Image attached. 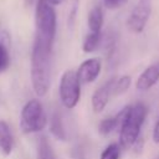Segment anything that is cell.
<instances>
[{
	"instance_id": "1",
	"label": "cell",
	"mask_w": 159,
	"mask_h": 159,
	"mask_svg": "<svg viewBox=\"0 0 159 159\" xmlns=\"http://www.w3.org/2000/svg\"><path fill=\"white\" fill-rule=\"evenodd\" d=\"M52 45L34 40L31 50V83L34 92L39 97H45L50 88L51 53Z\"/></svg>"
},
{
	"instance_id": "2",
	"label": "cell",
	"mask_w": 159,
	"mask_h": 159,
	"mask_svg": "<svg viewBox=\"0 0 159 159\" xmlns=\"http://www.w3.org/2000/svg\"><path fill=\"white\" fill-rule=\"evenodd\" d=\"M147 106L138 102L129 106L128 112L119 127V145L122 149H129L140 137V128L147 117Z\"/></svg>"
},
{
	"instance_id": "3",
	"label": "cell",
	"mask_w": 159,
	"mask_h": 159,
	"mask_svg": "<svg viewBox=\"0 0 159 159\" xmlns=\"http://www.w3.org/2000/svg\"><path fill=\"white\" fill-rule=\"evenodd\" d=\"M57 16L55 6L46 0H36L35 6V40L52 45L56 37Z\"/></svg>"
},
{
	"instance_id": "4",
	"label": "cell",
	"mask_w": 159,
	"mask_h": 159,
	"mask_svg": "<svg viewBox=\"0 0 159 159\" xmlns=\"http://www.w3.org/2000/svg\"><path fill=\"white\" fill-rule=\"evenodd\" d=\"M47 125V116L39 99L27 101L20 114V128L25 134L39 133Z\"/></svg>"
},
{
	"instance_id": "5",
	"label": "cell",
	"mask_w": 159,
	"mask_h": 159,
	"mask_svg": "<svg viewBox=\"0 0 159 159\" xmlns=\"http://www.w3.org/2000/svg\"><path fill=\"white\" fill-rule=\"evenodd\" d=\"M58 94L62 106L67 109L75 108L81 99V82L76 71L66 70L60 80Z\"/></svg>"
},
{
	"instance_id": "6",
	"label": "cell",
	"mask_w": 159,
	"mask_h": 159,
	"mask_svg": "<svg viewBox=\"0 0 159 159\" xmlns=\"http://www.w3.org/2000/svg\"><path fill=\"white\" fill-rule=\"evenodd\" d=\"M150 14H152V0H138L128 16L127 20L128 29L134 34H140L145 29Z\"/></svg>"
},
{
	"instance_id": "7",
	"label": "cell",
	"mask_w": 159,
	"mask_h": 159,
	"mask_svg": "<svg viewBox=\"0 0 159 159\" xmlns=\"http://www.w3.org/2000/svg\"><path fill=\"white\" fill-rule=\"evenodd\" d=\"M101 70H102V62L99 58L97 57H92V58H87L84 60L78 70L76 71L77 73V77L81 82V84H87V83H92L94 82L99 73H101Z\"/></svg>"
},
{
	"instance_id": "8",
	"label": "cell",
	"mask_w": 159,
	"mask_h": 159,
	"mask_svg": "<svg viewBox=\"0 0 159 159\" xmlns=\"http://www.w3.org/2000/svg\"><path fill=\"white\" fill-rule=\"evenodd\" d=\"M114 82H116V77H112L93 92L91 103H92V109L94 113H101L108 104L109 98L113 94Z\"/></svg>"
},
{
	"instance_id": "9",
	"label": "cell",
	"mask_w": 159,
	"mask_h": 159,
	"mask_svg": "<svg viewBox=\"0 0 159 159\" xmlns=\"http://www.w3.org/2000/svg\"><path fill=\"white\" fill-rule=\"evenodd\" d=\"M159 81V62L148 66L138 77L135 88L139 91H148Z\"/></svg>"
},
{
	"instance_id": "10",
	"label": "cell",
	"mask_w": 159,
	"mask_h": 159,
	"mask_svg": "<svg viewBox=\"0 0 159 159\" xmlns=\"http://www.w3.org/2000/svg\"><path fill=\"white\" fill-rule=\"evenodd\" d=\"M14 147L11 128L4 119H0V152L4 155H10Z\"/></svg>"
},
{
	"instance_id": "11",
	"label": "cell",
	"mask_w": 159,
	"mask_h": 159,
	"mask_svg": "<svg viewBox=\"0 0 159 159\" xmlns=\"http://www.w3.org/2000/svg\"><path fill=\"white\" fill-rule=\"evenodd\" d=\"M87 25H88V32H96L101 34L102 26H103V9L101 5H93L88 12L87 16Z\"/></svg>"
},
{
	"instance_id": "12",
	"label": "cell",
	"mask_w": 159,
	"mask_h": 159,
	"mask_svg": "<svg viewBox=\"0 0 159 159\" xmlns=\"http://www.w3.org/2000/svg\"><path fill=\"white\" fill-rule=\"evenodd\" d=\"M50 130L52 133V135L60 140H65L66 139V130L62 123V118L58 113H53L51 119H50Z\"/></svg>"
},
{
	"instance_id": "13",
	"label": "cell",
	"mask_w": 159,
	"mask_h": 159,
	"mask_svg": "<svg viewBox=\"0 0 159 159\" xmlns=\"http://www.w3.org/2000/svg\"><path fill=\"white\" fill-rule=\"evenodd\" d=\"M117 127H120V122H119V118L118 116H113V117H108V118H104L101 120L99 125H98V132L99 134L102 135H108L111 134Z\"/></svg>"
},
{
	"instance_id": "14",
	"label": "cell",
	"mask_w": 159,
	"mask_h": 159,
	"mask_svg": "<svg viewBox=\"0 0 159 159\" xmlns=\"http://www.w3.org/2000/svg\"><path fill=\"white\" fill-rule=\"evenodd\" d=\"M101 42V34H96V32H88L84 36L83 43H82V50L86 53L93 52L97 50V47L99 46Z\"/></svg>"
},
{
	"instance_id": "15",
	"label": "cell",
	"mask_w": 159,
	"mask_h": 159,
	"mask_svg": "<svg viewBox=\"0 0 159 159\" xmlns=\"http://www.w3.org/2000/svg\"><path fill=\"white\" fill-rule=\"evenodd\" d=\"M37 159H55L51 145L45 137L40 139L39 148H37Z\"/></svg>"
},
{
	"instance_id": "16",
	"label": "cell",
	"mask_w": 159,
	"mask_h": 159,
	"mask_svg": "<svg viewBox=\"0 0 159 159\" xmlns=\"http://www.w3.org/2000/svg\"><path fill=\"white\" fill-rule=\"evenodd\" d=\"M130 82H132V78L129 76H122L119 78H116V82L113 86V96H119L124 93L129 88Z\"/></svg>"
},
{
	"instance_id": "17",
	"label": "cell",
	"mask_w": 159,
	"mask_h": 159,
	"mask_svg": "<svg viewBox=\"0 0 159 159\" xmlns=\"http://www.w3.org/2000/svg\"><path fill=\"white\" fill-rule=\"evenodd\" d=\"M120 145L118 143H111L104 148V150L101 153L99 159H119L120 157Z\"/></svg>"
},
{
	"instance_id": "18",
	"label": "cell",
	"mask_w": 159,
	"mask_h": 159,
	"mask_svg": "<svg viewBox=\"0 0 159 159\" xmlns=\"http://www.w3.org/2000/svg\"><path fill=\"white\" fill-rule=\"evenodd\" d=\"M10 66V55L4 43L0 42V73L6 71Z\"/></svg>"
},
{
	"instance_id": "19",
	"label": "cell",
	"mask_w": 159,
	"mask_h": 159,
	"mask_svg": "<svg viewBox=\"0 0 159 159\" xmlns=\"http://www.w3.org/2000/svg\"><path fill=\"white\" fill-rule=\"evenodd\" d=\"M127 0H103V4L108 9H118L122 5H124Z\"/></svg>"
},
{
	"instance_id": "20",
	"label": "cell",
	"mask_w": 159,
	"mask_h": 159,
	"mask_svg": "<svg viewBox=\"0 0 159 159\" xmlns=\"http://www.w3.org/2000/svg\"><path fill=\"white\" fill-rule=\"evenodd\" d=\"M153 140L159 144V119L157 120V123L154 125V129H153Z\"/></svg>"
},
{
	"instance_id": "21",
	"label": "cell",
	"mask_w": 159,
	"mask_h": 159,
	"mask_svg": "<svg viewBox=\"0 0 159 159\" xmlns=\"http://www.w3.org/2000/svg\"><path fill=\"white\" fill-rule=\"evenodd\" d=\"M48 4H51L52 6H56V5H58V4H61L63 0H46Z\"/></svg>"
},
{
	"instance_id": "22",
	"label": "cell",
	"mask_w": 159,
	"mask_h": 159,
	"mask_svg": "<svg viewBox=\"0 0 159 159\" xmlns=\"http://www.w3.org/2000/svg\"><path fill=\"white\" fill-rule=\"evenodd\" d=\"M32 1H34V0H27V2H30V4H31Z\"/></svg>"
}]
</instances>
